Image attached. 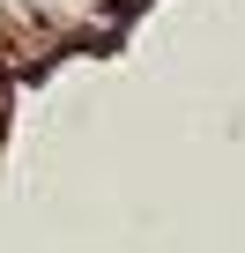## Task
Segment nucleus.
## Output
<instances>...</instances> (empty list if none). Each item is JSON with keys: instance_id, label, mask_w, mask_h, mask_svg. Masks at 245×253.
Masks as SVG:
<instances>
[]
</instances>
